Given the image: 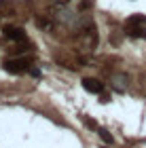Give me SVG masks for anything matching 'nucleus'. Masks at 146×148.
Returning a JSON list of instances; mask_svg holds the SVG:
<instances>
[{"instance_id": "obj_1", "label": "nucleus", "mask_w": 146, "mask_h": 148, "mask_svg": "<svg viewBox=\"0 0 146 148\" xmlns=\"http://www.w3.org/2000/svg\"><path fill=\"white\" fill-rule=\"evenodd\" d=\"M125 32L131 38H146V17L144 15H131L125 23Z\"/></svg>"}, {"instance_id": "obj_2", "label": "nucleus", "mask_w": 146, "mask_h": 148, "mask_svg": "<svg viewBox=\"0 0 146 148\" xmlns=\"http://www.w3.org/2000/svg\"><path fill=\"white\" fill-rule=\"evenodd\" d=\"M4 68L13 72V74H19V72H25L30 68V62L28 59H23V57H19V59H9V62H4Z\"/></svg>"}, {"instance_id": "obj_3", "label": "nucleus", "mask_w": 146, "mask_h": 148, "mask_svg": "<svg viewBox=\"0 0 146 148\" xmlns=\"http://www.w3.org/2000/svg\"><path fill=\"white\" fill-rule=\"evenodd\" d=\"M4 36L9 40H13V42H25V40H28V36H25L23 30L13 28V25H6V28H4Z\"/></svg>"}, {"instance_id": "obj_4", "label": "nucleus", "mask_w": 146, "mask_h": 148, "mask_svg": "<svg viewBox=\"0 0 146 148\" xmlns=\"http://www.w3.org/2000/svg\"><path fill=\"white\" fill-rule=\"evenodd\" d=\"M83 87L89 93H102V89H104V85L99 83V80H95V78H85L83 80Z\"/></svg>"}]
</instances>
